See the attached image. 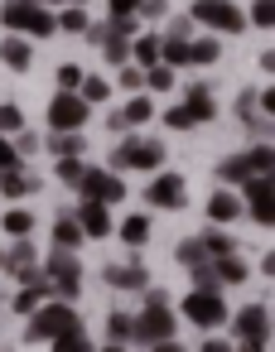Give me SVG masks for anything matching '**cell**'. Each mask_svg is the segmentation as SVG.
I'll return each instance as SVG.
<instances>
[{
  "instance_id": "d590c367",
  "label": "cell",
  "mask_w": 275,
  "mask_h": 352,
  "mask_svg": "<svg viewBox=\"0 0 275 352\" xmlns=\"http://www.w3.org/2000/svg\"><path fill=\"white\" fill-rule=\"evenodd\" d=\"M102 54H107V63H131V39H116V34H107L102 39Z\"/></svg>"
},
{
  "instance_id": "836d02e7",
  "label": "cell",
  "mask_w": 275,
  "mask_h": 352,
  "mask_svg": "<svg viewBox=\"0 0 275 352\" xmlns=\"http://www.w3.org/2000/svg\"><path fill=\"white\" fill-rule=\"evenodd\" d=\"M174 256H179V265H184V270H193V265H203V261H208V256H203V241H198V236H184V241L174 246Z\"/></svg>"
},
{
  "instance_id": "f6af8a7d",
  "label": "cell",
  "mask_w": 275,
  "mask_h": 352,
  "mask_svg": "<svg viewBox=\"0 0 275 352\" xmlns=\"http://www.w3.org/2000/svg\"><path fill=\"white\" fill-rule=\"evenodd\" d=\"M135 15H145V20L155 25V20H164V15H169V0H140V10H135Z\"/></svg>"
},
{
  "instance_id": "7402d4cb",
  "label": "cell",
  "mask_w": 275,
  "mask_h": 352,
  "mask_svg": "<svg viewBox=\"0 0 275 352\" xmlns=\"http://www.w3.org/2000/svg\"><path fill=\"white\" fill-rule=\"evenodd\" d=\"M78 241H82V227L73 222V212H63V217L54 222V246H63V251H78Z\"/></svg>"
},
{
  "instance_id": "e575fe53",
  "label": "cell",
  "mask_w": 275,
  "mask_h": 352,
  "mask_svg": "<svg viewBox=\"0 0 275 352\" xmlns=\"http://www.w3.org/2000/svg\"><path fill=\"white\" fill-rule=\"evenodd\" d=\"M198 241H203V256H208V261H217V256H232V236H227V232H203Z\"/></svg>"
},
{
  "instance_id": "ee69618b",
  "label": "cell",
  "mask_w": 275,
  "mask_h": 352,
  "mask_svg": "<svg viewBox=\"0 0 275 352\" xmlns=\"http://www.w3.org/2000/svg\"><path fill=\"white\" fill-rule=\"evenodd\" d=\"M121 87H131V92H140L145 87V68H131V63H121V78H116Z\"/></svg>"
},
{
  "instance_id": "7c38bea8",
  "label": "cell",
  "mask_w": 275,
  "mask_h": 352,
  "mask_svg": "<svg viewBox=\"0 0 275 352\" xmlns=\"http://www.w3.org/2000/svg\"><path fill=\"white\" fill-rule=\"evenodd\" d=\"M150 208H164V212H174V208H184L188 203V184L179 179V174H160V179H150Z\"/></svg>"
},
{
  "instance_id": "60d3db41",
  "label": "cell",
  "mask_w": 275,
  "mask_h": 352,
  "mask_svg": "<svg viewBox=\"0 0 275 352\" xmlns=\"http://www.w3.org/2000/svg\"><path fill=\"white\" fill-rule=\"evenodd\" d=\"M251 25H261V30L275 25V0H251Z\"/></svg>"
},
{
  "instance_id": "603a6c76",
  "label": "cell",
  "mask_w": 275,
  "mask_h": 352,
  "mask_svg": "<svg viewBox=\"0 0 275 352\" xmlns=\"http://www.w3.org/2000/svg\"><path fill=\"white\" fill-rule=\"evenodd\" d=\"M116 236H121L126 246H145V241H150V217H145V212H135V217H126Z\"/></svg>"
},
{
  "instance_id": "c3c4849f",
  "label": "cell",
  "mask_w": 275,
  "mask_h": 352,
  "mask_svg": "<svg viewBox=\"0 0 275 352\" xmlns=\"http://www.w3.org/2000/svg\"><path fill=\"white\" fill-rule=\"evenodd\" d=\"M140 0H111V15H135Z\"/></svg>"
},
{
  "instance_id": "bcb514c9",
  "label": "cell",
  "mask_w": 275,
  "mask_h": 352,
  "mask_svg": "<svg viewBox=\"0 0 275 352\" xmlns=\"http://www.w3.org/2000/svg\"><path fill=\"white\" fill-rule=\"evenodd\" d=\"M58 179L78 188V179H82V160H58Z\"/></svg>"
},
{
  "instance_id": "44dd1931",
  "label": "cell",
  "mask_w": 275,
  "mask_h": 352,
  "mask_svg": "<svg viewBox=\"0 0 275 352\" xmlns=\"http://www.w3.org/2000/svg\"><path fill=\"white\" fill-rule=\"evenodd\" d=\"M49 145H54V155H58V160H78V155L87 150V145H82V131H54V140H49Z\"/></svg>"
},
{
  "instance_id": "4dcf8cb0",
  "label": "cell",
  "mask_w": 275,
  "mask_h": 352,
  "mask_svg": "<svg viewBox=\"0 0 275 352\" xmlns=\"http://www.w3.org/2000/svg\"><path fill=\"white\" fill-rule=\"evenodd\" d=\"M54 20H58V30H63V34H87V25H92L82 6H68V10H63V15H54Z\"/></svg>"
},
{
  "instance_id": "484cf974",
  "label": "cell",
  "mask_w": 275,
  "mask_h": 352,
  "mask_svg": "<svg viewBox=\"0 0 275 352\" xmlns=\"http://www.w3.org/2000/svg\"><path fill=\"white\" fill-rule=\"evenodd\" d=\"M131 58H135L140 68H155V63H160V34H140V39L131 44Z\"/></svg>"
},
{
  "instance_id": "8d00e7d4",
  "label": "cell",
  "mask_w": 275,
  "mask_h": 352,
  "mask_svg": "<svg viewBox=\"0 0 275 352\" xmlns=\"http://www.w3.org/2000/svg\"><path fill=\"white\" fill-rule=\"evenodd\" d=\"M217 179H222V184H246L251 169H246V160L236 155V160H222V164H217Z\"/></svg>"
},
{
  "instance_id": "52a82bcc",
  "label": "cell",
  "mask_w": 275,
  "mask_h": 352,
  "mask_svg": "<svg viewBox=\"0 0 275 352\" xmlns=\"http://www.w3.org/2000/svg\"><path fill=\"white\" fill-rule=\"evenodd\" d=\"M184 318L198 323V328H217V323H227V299H222L217 289H188Z\"/></svg>"
},
{
  "instance_id": "30bf717a",
  "label": "cell",
  "mask_w": 275,
  "mask_h": 352,
  "mask_svg": "<svg viewBox=\"0 0 275 352\" xmlns=\"http://www.w3.org/2000/svg\"><path fill=\"white\" fill-rule=\"evenodd\" d=\"M241 188H246V212H251L261 227H270V217H275V198H270L275 184H270V174H251Z\"/></svg>"
},
{
  "instance_id": "d6986e66",
  "label": "cell",
  "mask_w": 275,
  "mask_h": 352,
  "mask_svg": "<svg viewBox=\"0 0 275 352\" xmlns=\"http://www.w3.org/2000/svg\"><path fill=\"white\" fill-rule=\"evenodd\" d=\"M212 275H217V285H241L251 270H246V261L232 251V256H217V261H212Z\"/></svg>"
},
{
  "instance_id": "9c48e42d",
  "label": "cell",
  "mask_w": 275,
  "mask_h": 352,
  "mask_svg": "<svg viewBox=\"0 0 275 352\" xmlns=\"http://www.w3.org/2000/svg\"><path fill=\"white\" fill-rule=\"evenodd\" d=\"M87 116H92V107H87L78 92H58V97L49 102V126H54V131H82Z\"/></svg>"
},
{
  "instance_id": "d4e9b609",
  "label": "cell",
  "mask_w": 275,
  "mask_h": 352,
  "mask_svg": "<svg viewBox=\"0 0 275 352\" xmlns=\"http://www.w3.org/2000/svg\"><path fill=\"white\" fill-rule=\"evenodd\" d=\"M0 232H10L15 241H20V236H30V232H34V212H25V208H10L6 217H0Z\"/></svg>"
},
{
  "instance_id": "6f0895ef",
  "label": "cell",
  "mask_w": 275,
  "mask_h": 352,
  "mask_svg": "<svg viewBox=\"0 0 275 352\" xmlns=\"http://www.w3.org/2000/svg\"><path fill=\"white\" fill-rule=\"evenodd\" d=\"M0 352H6V347H0Z\"/></svg>"
},
{
  "instance_id": "ab89813d",
  "label": "cell",
  "mask_w": 275,
  "mask_h": 352,
  "mask_svg": "<svg viewBox=\"0 0 275 352\" xmlns=\"http://www.w3.org/2000/svg\"><path fill=\"white\" fill-rule=\"evenodd\" d=\"M145 82H150L155 92H169V87H174V68H164V63H155V68H145Z\"/></svg>"
},
{
  "instance_id": "7dc6e473",
  "label": "cell",
  "mask_w": 275,
  "mask_h": 352,
  "mask_svg": "<svg viewBox=\"0 0 275 352\" xmlns=\"http://www.w3.org/2000/svg\"><path fill=\"white\" fill-rule=\"evenodd\" d=\"M188 34H193V20L179 15V20H169V34H164V39H188Z\"/></svg>"
},
{
  "instance_id": "4316f807",
  "label": "cell",
  "mask_w": 275,
  "mask_h": 352,
  "mask_svg": "<svg viewBox=\"0 0 275 352\" xmlns=\"http://www.w3.org/2000/svg\"><path fill=\"white\" fill-rule=\"evenodd\" d=\"M160 63L164 68H188V39H160Z\"/></svg>"
},
{
  "instance_id": "7a4b0ae2",
  "label": "cell",
  "mask_w": 275,
  "mask_h": 352,
  "mask_svg": "<svg viewBox=\"0 0 275 352\" xmlns=\"http://www.w3.org/2000/svg\"><path fill=\"white\" fill-rule=\"evenodd\" d=\"M164 338H174V309H169V294H164V289H150L140 318L131 323V342L155 347V342H164Z\"/></svg>"
},
{
  "instance_id": "6da1fadb",
  "label": "cell",
  "mask_w": 275,
  "mask_h": 352,
  "mask_svg": "<svg viewBox=\"0 0 275 352\" xmlns=\"http://www.w3.org/2000/svg\"><path fill=\"white\" fill-rule=\"evenodd\" d=\"M0 25L10 34H30V39H54L58 34V20L49 6H34V0H6L0 6Z\"/></svg>"
},
{
  "instance_id": "5bb4252c",
  "label": "cell",
  "mask_w": 275,
  "mask_h": 352,
  "mask_svg": "<svg viewBox=\"0 0 275 352\" xmlns=\"http://www.w3.org/2000/svg\"><path fill=\"white\" fill-rule=\"evenodd\" d=\"M102 280H107L111 289H131V294H135V289H145V285H150V270H145L140 261H126V265H107V270H102Z\"/></svg>"
},
{
  "instance_id": "11a10c76",
  "label": "cell",
  "mask_w": 275,
  "mask_h": 352,
  "mask_svg": "<svg viewBox=\"0 0 275 352\" xmlns=\"http://www.w3.org/2000/svg\"><path fill=\"white\" fill-rule=\"evenodd\" d=\"M0 270H6V251H0Z\"/></svg>"
},
{
  "instance_id": "f5cc1de1",
  "label": "cell",
  "mask_w": 275,
  "mask_h": 352,
  "mask_svg": "<svg viewBox=\"0 0 275 352\" xmlns=\"http://www.w3.org/2000/svg\"><path fill=\"white\" fill-rule=\"evenodd\" d=\"M236 352H265V342H241Z\"/></svg>"
},
{
  "instance_id": "8fae6325",
  "label": "cell",
  "mask_w": 275,
  "mask_h": 352,
  "mask_svg": "<svg viewBox=\"0 0 275 352\" xmlns=\"http://www.w3.org/2000/svg\"><path fill=\"white\" fill-rule=\"evenodd\" d=\"M232 333L241 342H270V314H265V304H241L236 318H232Z\"/></svg>"
},
{
  "instance_id": "cb8c5ba5",
  "label": "cell",
  "mask_w": 275,
  "mask_h": 352,
  "mask_svg": "<svg viewBox=\"0 0 275 352\" xmlns=\"http://www.w3.org/2000/svg\"><path fill=\"white\" fill-rule=\"evenodd\" d=\"M49 289H54V285H49L44 275H39V280H30V285L20 289V299H15V309H20V314H34V309L44 304V294H49Z\"/></svg>"
},
{
  "instance_id": "e0dca14e",
  "label": "cell",
  "mask_w": 275,
  "mask_h": 352,
  "mask_svg": "<svg viewBox=\"0 0 275 352\" xmlns=\"http://www.w3.org/2000/svg\"><path fill=\"white\" fill-rule=\"evenodd\" d=\"M0 63H6L10 73H30V68H34L30 39H6V44H0Z\"/></svg>"
},
{
  "instance_id": "83f0119b",
  "label": "cell",
  "mask_w": 275,
  "mask_h": 352,
  "mask_svg": "<svg viewBox=\"0 0 275 352\" xmlns=\"http://www.w3.org/2000/svg\"><path fill=\"white\" fill-rule=\"evenodd\" d=\"M54 352H97V347H92V338H87L82 323H78V328H68V333L54 338Z\"/></svg>"
},
{
  "instance_id": "d6a6232c",
  "label": "cell",
  "mask_w": 275,
  "mask_h": 352,
  "mask_svg": "<svg viewBox=\"0 0 275 352\" xmlns=\"http://www.w3.org/2000/svg\"><path fill=\"white\" fill-rule=\"evenodd\" d=\"M241 160H246L251 174H270V169H275V150H270V145H251Z\"/></svg>"
},
{
  "instance_id": "f907efd6",
  "label": "cell",
  "mask_w": 275,
  "mask_h": 352,
  "mask_svg": "<svg viewBox=\"0 0 275 352\" xmlns=\"http://www.w3.org/2000/svg\"><path fill=\"white\" fill-rule=\"evenodd\" d=\"M198 352H232V347H227V342H222V338H208V342H203V347H198Z\"/></svg>"
},
{
  "instance_id": "681fc988",
  "label": "cell",
  "mask_w": 275,
  "mask_h": 352,
  "mask_svg": "<svg viewBox=\"0 0 275 352\" xmlns=\"http://www.w3.org/2000/svg\"><path fill=\"white\" fill-rule=\"evenodd\" d=\"M15 135H20V140H15V150H20V155H30V150H34V145H39V140H34V135H30V131H15Z\"/></svg>"
},
{
  "instance_id": "4fadbf2b",
  "label": "cell",
  "mask_w": 275,
  "mask_h": 352,
  "mask_svg": "<svg viewBox=\"0 0 275 352\" xmlns=\"http://www.w3.org/2000/svg\"><path fill=\"white\" fill-rule=\"evenodd\" d=\"M73 222L82 227V236H111V212H107V203H78V212H73Z\"/></svg>"
},
{
  "instance_id": "db71d44e",
  "label": "cell",
  "mask_w": 275,
  "mask_h": 352,
  "mask_svg": "<svg viewBox=\"0 0 275 352\" xmlns=\"http://www.w3.org/2000/svg\"><path fill=\"white\" fill-rule=\"evenodd\" d=\"M97 352H126V347H121V342H111V347H97Z\"/></svg>"
},
{
  "instance_id": "3957f363",
  "label": "cell",
  "mask_w": 275,
  "mask_h": 352,
  "mask_svg": "<svg viewBox=\"0 0 275 352\" xmlns=\"http://www.w3.org/2000/svg\"><path fill=\"white\" fill-rule=\"evenodd\" d=\"M160 164H164V140H155V135H126L111 150V174H121V169H160Z\"/></svg>"
},
{
  "instance_id": "8992f818",
  "label": "cell",
  "mask_w": 275,
  "mask_h": 352,
  "mask_svg": "<svg viewBox=\"0 0 275 352\" xmlns=\"http://www.w3.org/2000/svg\"><path fill=\"white\" fill-rule=\"evenodd\" d=\"M44 280L54 285V294H58L63 304H73V299H78V289H82V265H78V251L54 246V256H49V275H44Z\"/></svg>"
},
{
  "instance_id": "5b68a950",
  "label": "cell",
  "mask_w": 275,
  "mask_h": 352,
  "mask_svg": "<svg viewBox=\"0 0 275 352\" xmlns=\"http://www.w3.org/2000/svg\"><path fill=\"white\" fill-rule=\"evenodd\" d=\"M68 328H78V309H73V304H63V299L39 304V309L30 314V342H54V338H58V333H68Z\"/></svg>"
},
{
  "instance_id": "ba28073f",
  "label": "cell",
  "mask_w": 275,
  "mask_h": 352,
  "mask_svg": "<svg viewBox=\"0 0 275 352\" xmlns=\"http://www.w3.org/2000/svg\"><path fill=\"white\" fill-rule=\"evenodd\" d=\"M78 193L87 198V203H121L126 198V184H121V174H111V169H82V179H78Z\"/></svg>"
},
{
  "instance_id": "f1b7e54d",
  "label": "cell",
  "mask_w": 275,
  "mask_h": 352,
  "mask_svg": "<svg viewBox=\"0 0 275 352\" xmlns=\"http://www.w3.org/2000/svg\"><path fill=\"white\" fill-rule=\"evenodd\" d=\"M217 54H222V44H217V39H188V63L208 68V63H217Z\"/></svg>"
},
{
  "instance_id": "b9f144b4",
  "label": "cell",
  "mask_w": 275,
  "mask_h": 352,
  "mask_svg": "<svg viewBox=\"0 0 275 352\" xmlns=\"http://www.w3.org/2000/svg\"><path fill=\"white\" fill-rule=\"evenodd\" d=\"M20 164H25V155H20L6 135H0V174H6V169H20Z\"/></svg>"
},
{
  "instance_id": "1f68e13d",
  "label": "cell",
  "mask_w": 275,
  "mask_h": 352,
  "mask_svg": "<svg viewBox=\"0 0 275 352\" xmlns=\"http://www.w3.org/2000/svg\"><path fill=\"white\" fill-rule=\"evenodd\" d=\"M78 97H82L87 107H97V102L111 97V82H107V78H82V82H78Z\"/></svg>"
},
{
  "instance_id": "7bdbcfd3",
  "label": "cell",
  "mask_w": 275,
  "mask_h": 352,
  "mask_svg": "<svg viewBox=\"0 0 275 352\" xmlns=\"http://www.w3.org/2000/svg\"><path fill=\"white\" fill-rule=\"evenodd\" d=\"M82 78H87V73H82L78 63H63V68H58V87H63V92H78Z\"/></svg>"
},
{
  "instance_id": "2e32d148",
  "label": "cell",
  "mask_w": 275,
  "mask_h": 352,
  "mask_svg": "<svg viewBox=\"0 0 275 352\" xmlns=\"http://www.w3.org/2000/svg\"><path fill=\"white\" fill-rule=\"evenodd\" d=\"M179 107H184L188 126H208V121L217 116V102H212V92H208V87H188V97H184Z\"/></svg>"
},
{
  "instance_id": "ffe728a7",
  "label": "cell",
  "mask_w": 275,
  "mask_h": 352,
  "mask_svg": "<svg viewBox=\"0 0 275 352\" xmlns=\"http://www.w3.org/2000/svg\"><path fill=\"white\" fill-rule=\"evenodd\" d=\"M208 217L222 227V222H232V217H241V198L236 193H212L208 198Z\"/></svg>"
},
{
  "instance_id": "9a60e30c",
  "label": "cell",
  "mask_w": 275,
  "mask_h": 352,
  "mask_svg": "<svg viewBox=\"0 0 275 352\" xmlns=\"http://www.w3.org/2000/svg\"><path fill=\"white\" fill-rule=\"evenodd\" d=\"M6 270H15L25 285L39 280V256H34V241H30V236H20L15 251H6Z\"/></svg>"
},
{
  "instance_id": "277c9868",
  "label": "cell",
  "mask_w": 275,
  "mask_h": 352,
  "mask_svg": "<svg viewBox=\"0 0 275 352\" xmlns=\"http://www.w3.org/2000/svg\"><path fill=\"white\" fill-rule=\"evenodd\" d=\"M188 20H193V25H208L212 34H241V30H246V15L232 6V0H193V6H188Z\"/></svg>"
},
{
  "instance_id": "f546056e",
  "label": "cell",
  "mask_w": 275,
  "mask_h": 352,
  "mask_svg": "<svg viewBox=\"0 0 275 352\" xmlns=\"http://www.w3.org/2000/svg\"><path fill=\"white\" fill-rule=\"evenodd\" d=\"M150 116H160L150 97H135V102H126V111H121V121H126V131H131V126H145Z\"/></svg>"
},
{
  "instance_id": "ac0fdd59",
  "label": "cell",
  "mask_w": 275,
  "mask_h": 352,
  "mask_svg": "<svg viewBox=\"0 0 275 352\" xmlns=\"http://www.w3.org/2000/svg\"><path fill=\"white\" fill-rule=\"evenodd\" d=\"M0 193H6V198L39 193V179H34V174H25V169H6V174H0Z\"/></svg>"
},
{
  "instance_id": "f35d334b",
  "label": "cell",
  "mask_w": 275,
  "mask_h": 352,
  "mask_svg": "<svg viewBox=\"0 0 275 352\" xmlns=\"http://www.w3.org/2000/svg\"><path fill=\"white\" fill-rule=\"evenodd\" d=\"M131 323L135 318H126V314H107V338L111 342H131Z\"/></svg>"
},
{
  "instance_id": "9f6ffc18",
  "label": "cell",
  "mask_w": 275,
  "mask_h": 352,
  "mask_svg": "<svg viewBox=\"0 0 275 352\" xmlns=\"http://www.w3.org/2000/svg\"><path fill=\"white\" fill-rule=\"evenodd\" d=\"M68 6H82V0H68Z\"/></svg>"
},
{
  "instance_id": "816d5d0a",
  "label": "cell",
  "mask_w": 275,
  "mask_h": 352,
  "mask_svg": "<svg viewBox=\"0 0 275 352\" xmlns=\"http://www.w3.org/2000/svg\"><path fill=\"white\" fill-rule=\"evenodd\" d=\"M150 352H188V347H179V342H174V338H164V342H155V347H150Z\"/></svg>"
},
{
  "instance_id": "74e56055",
  "label": "cell",
  "mask_w": 275,
  "mask_h": 352,
  "mask_svg": "<svg viewBox=\"0 0 275 352\" xmlns=\"http://www.w3.org/2000/svg\"><path fill=\"white\" fill-rule=\"evenodd\" d=\"M15 131H25V111L15 102H0V135H15Z\"/></svg>"
}]
</instances>
